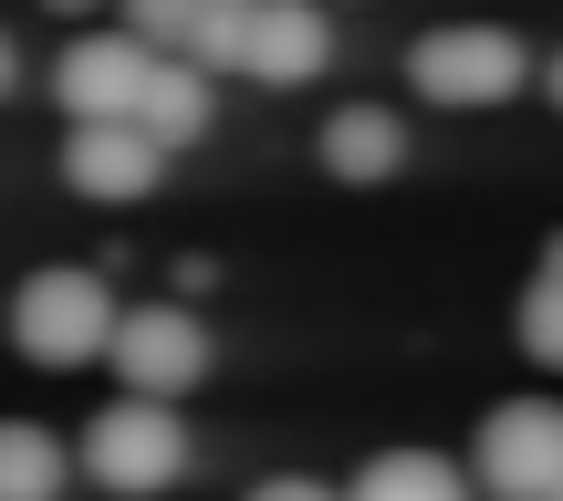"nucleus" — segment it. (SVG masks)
Wrapping results in <instances>:
<instances>
[{"instance_id":"obj_1","label":"nucleus","mask_w":563,"mask_h":501,"mask_svg":"<svg viewBox=\"0 0 563 501\" xmlns=\"http://www.w3.org/2000/svg\"><path fill=\"white\" fill-rule=\"evenodd\" d=\"M11 345L32 366H53V377H74V366H95V356H115V324H125V303L104 293V272H84V261H53V272H32L11 293Z\"/></svg>"},{"instance_id":"obj_2","label":"nucleus","mask_w":563,"mask_h":501,"mask_svg":"<svg viewBox=\"0 0 563 501\" xmlns=\"http://www.w3.org/2000/svg\"><path fill=\"white\" fill-rule=\"evenodd\" d=\"M84 481L115 491V501H157L188 481V428H178V397H136L125 386L95 428H84Z\"/></svg>"},{"instance_id":"obj_3","label":"nucleus","mask_w":563,"mask_h":501,"mask_svg":"<svg viewBox=\"0 0 563 501\" xmlns=\"http://www.w3.org/2000/svg\"><path fill=\"white\" fill-rule=\"evenodd\" d=\"M522 84H532V53H522V32H501V21H449V32L407 42V95H428V105L481 116V105H511Z\"/></svg>"},{"instance_id":"obj_4","label":"nucleus","mask_w":563,"mask_h":501,"mask_svg":"<svg viewBox=\"0 0 563 501\" xmlns=\"http://www.w3.org/2000/svg\"><path fill=\"white\" fill-rule=\"evenodd\" d=\"M470 470H481L490 501H553L563 491V397H501L470 439Z\"/></svg>"},{"instance_id":"obj_5","label":"nucleus","mask_w":563,"mask_h":501,"mask_svg":"<svg viewBox=\"0 0 563 501\" xmlns=\"http://www.w3.org/2000/svg\"><path fill=\"white\" fill-rule=\"evenodd\" d=\"M157 63H167V53H157L146 32H125V21H115V32H74V42H63V63H53V105H63L74 126L136 116L146 84H157Z\"/></svg>"},{"instance_id":"obj_6","label":"nucleus","mask_w":563,"mask_h":501,"mask_svg":"<svg viewBox=\"0 0 563 501\" xmlns=\"http://www.w3.org/2000/svg\"><path fill=\"white\" fill-rule=\"evenodd\" d=\"M104 366H115L136 397H188V386L209 377V324L188 314V303H125Z\"/></svg>"},{"instance_id":"obj_7","label":"nucleus","mask_w":563,"mask_h":501,"mask_svg":"<svg viewBox=\"0 0 563 501\" xmlns=\"http://www.w3.org/2000/svg\"><path fill=\"white\" fill-rule=\"evenodd\" d=\"M157 178H167V146L146 137L136 116H104V126H74V137H63V188L95 199V209H136Z\"/></svg>"},{"instance_id":"obj_8","label":"nucleus","mask_w":563,"mask_h":501,"mask_svg":"<svg viewBox=\"0 0 563 501\" xmlns=\"http://www.w3.org/2000/svg\"><path fill=\"white\" fill-rule=\"evenodd\" d=\"M323 63H334V11L323 0H262V21H251V84H313Z\"/></svg>"},{"instance_id":"obj_9","label":"nucleus","mask_w":563,"mask_h":501,"mask_svg":"<svg viewBox=\"0 0 563 501\" xmlns=\"http://www.w3.org/2000/svg\"><path fill=\"white\" fill-rule=\"evenodd\" d=\"M397 167H407V126L386 116V105H334V116H323V178L386 188Z\"/></svg>"},{"instance_id":"obj_10","label":"nucleus","mask_w":563,"mask_h":501,"mask_svg":"<svg viewBox=\"0 0 563 501\" xmlns=\"http://www.w3.org/2000/svg\"><path fill=\"white\" fill-rule=\"evenodd\" d=\"M209 84H220V74H209V63H188V53H167V63H157V84H146L136 126H146V137L167 146V157L209 137V116H220V95H209Z\"/></svg>"},{"instance_id":"obj_11","label":"nucleus","mask_w":563,"mask_h":501,"mask_svg":"<svg viewBox=\"0 0 563 501\" xmlns=\"http://www.w3.org/2000/svg\"><path fill=\"white\" fill-rule=\"evenodd\" d=\"M344 501H470V470L439 460V449H376L344 481Z\"/></svg>"},{"instance_id":"obj_12","label":"nucleus","mask_w":563,"mask_h":501,"mask_svg":"<svg viewBox=\"0 0 563 501\" xmlns=\"http://www.w3.org/2000/svg\"><path fill=\"white\" fill-rule=\"evenodd\" d=\"M74 470H84V449H63L32 418H0V501H63Z\"/></svg>"},{"instance_id":"obj_13","label":"nucleus","mask_w":563,"mask_h":501,"mask_svg":"<svg viewBox=\"0 0 563 501\" xmlns=\"http://www.w3.org/2000/svg\"><path fill=\"white\" fill-rule=\"evenodd\" d=\"M251 21H262V0H209V11H199V42H188V63L241 74V63H251Z\"/></svg>"},{"instance_id":"obj_14","label":"nucleus","mask_w":563,"mask_h":501,"mask_svg":"<svg viewBox=\"0 0 563 501\" xmlns=\"http://www.w3.org/2000/svg\"><path fill=\"white\" fill-rule=\"evenodd\" d=\"M511 324H522V356H543L553 377H563V282L553 272H532V293H522V314H511Z\"/></svg>"},{"instance_id":"obj_15","label":"nucleus","mask_w":563,"mask_h":501,"mask_svg":"<svg viewBox=\"0 0 563 501\" xmlns=\"http://www.w3.org/2000/svg\"><path fill=\"white\" fill-rule=\"evenodd\" d=\"M115 11H125V32H146L157 53H188V42H199V11H209V0H115Z\"/></svg>"},{"instance_id":"obj_16","label":"nucleus","mask_w":563,"mask_h":501,"mask_svg":"<svg viewBox=\"0 0 563 501\" xmlns=\"http://www.w3.org/2000/svg\"><path fill=\"white\" fill-rule=\"evenodd\" d=\"M241 501H344V491H323V481H302V470H282V481H251Z\"/></svg>"},{"instance_id":"obj_17","label":"nucleus","mask_w":563,"mask_h":501,"mask_svg":"<svg viewBox=\"0 0 563 501\" xmlns=\"http://www.w3.org/2000/svg\"><path fill=\"white\" fill-rule=\"evenodd\" d=\"M543 95H553V116H563V53H553V63H543Z\"/></svg>"},{"instance_id":"obj_18","label":"nucleus","mask_w":563,"mask_h":501,"mask_svg":"<svg viewBox=\"0 0 563 501\" xmlns=\"http://www.w3.org/2000/svg\"><path fill=\"white\" fill-rule=\"evenodd\" d=\"M543 272H553V282H563V230H553V241H543Z\"/></svg>"},{"instance_id":"obj_19","label":"nucleus","mask_w":563,"mask_h":501,"mask_svg":"<svg viewBox=\"0 0 563 501\" xmlns=\"http://www.w3.org/2000/svg\"><path fill=\"white\" fill-rule=\"evenodd\" d=\"M42 11H104V0H42Z\"/></svg>"},{"instance_id":"obj_20","label":"nucleus","mask_w":563,"mask_h":501,"mask_svg":"<svg viewBox=\"0 0 563 501\" xmlns=\"http://www.w3.org/2000/svg\"><path fill=\"white\" fill-rule=\"evenodd\" d=\"M0 95H11V32H0Z\"/></svg>"},{"instance_id":"obj_21","label":"nucleus","mask_w":563,"mask_h":501,"mask_svg":"<svg viewBox=\"0 0 563 501\" xmlns=\"http://www.w3.org/2000/svg\"><path fill=\"white\" fill-rule=\"evenodd\" d=\"M553 501H563V491H553Z\"/></svg>"}]
</instances>
